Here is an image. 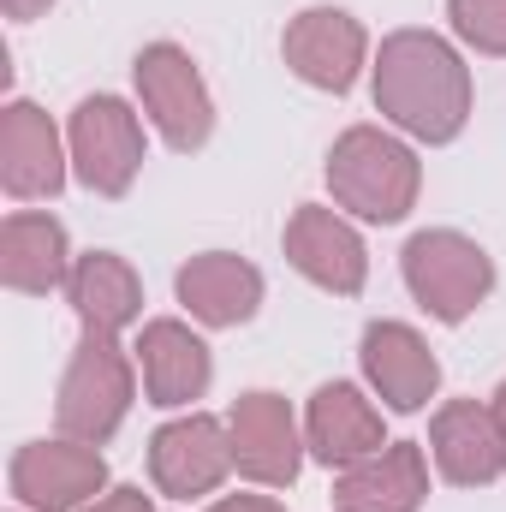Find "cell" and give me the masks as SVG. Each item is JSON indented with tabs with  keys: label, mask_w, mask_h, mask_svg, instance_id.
<instances>
[{
	"label": "cell",
	"mask_w": 506,
	"mask_h": 512,
	"mask_svg": "<svg viewBox=\"0 0 506 512\" xmlns=\"http://www.w3.org/2000/svg\"><path fill=\"white\" fill-rule=\"evenodd\" d=\"M72 245H66V227L42 209H12L0 221V280L6 292H24V298H48V292H66L72 280Z\"/></svg>",
	"instance_id": "cell-18"
},
{
	"label": "cell",
	"mask_w": 506,
	"mask_h": 512,
	"mask_svg": "<svg viewBox=\"0 0 506 512\" xmlns=\"http://www.w3.org/2000/svg\"><path fill=\"white\" fill-rule=\"evenodd\" d=\"M209 512H286L274 495H221Z\"/></svg>",
	"instance_id": "cell-23"
},
{
	"label": "cell",
	"mask_w": 506,
	"mask_h": 512,
	"mask_svg": "<svg viewBox=\"0 0 506 512\" xmlns=\"http://www.w3.org/2000/svg\"><path fill=\"white\" fill-rule=\"evenodd\" d=\"M304 447L328 471H346V465L381 453L387 429H381L376 399H364V387L352 382H322L310 393V411H304Z\"/></svg>",
	"instance_id": "cell-16"
},
{
	"label": "cell",
	"mask_w": 506,
	"mask_h": 512,
	"mask_svg": "<svg viewBox=\"0 0 506 512\" xmlns=\"http://www.w3.org/2000/svg\"><path fill=\"white\" fill-rule=\"evenodd\" d=\"M399 274H405V292L447 328L477 316L489 304V292H495V256L477 239L453 233V227L411 233L405 251H399Z\"/></svg>",
	"instance_id": "cell-4"
},
{
	"label": "cell",
	"mask_w": 506,
	"mask_h": 512,
	"mask_svg": "<svg viewBox=\"0 0 506 512\" xmlns=\"http://www.w3.org/2000/svg\"><path fill=\"white\" fill-rule=\"evenodd\" d=\"M429 501V459L417 441H387L381 453L334 471V512H417Z\"/></svg>",
	"instance_id": "cell-17"
},
{
	"label": "cell",
	"mask_w": 506,
	"mask_h": 512,
	"mask_svg": "<svg viewBox=\"0 0 506 512\" xmlns=\"http://www.w3.org/2000/svg\"><path fill=\"white\" fill-rule=\"evenodd\" d=\"M370 96L387 126L441 149L471 126V66L435 30H393L381 36L370 66Z\"/></svg>",
	"instance_id": "cell-1"
},
{
	"label": "cell",
	"mask_w": 506,
	"mask_h": 512,
	"mask_svg": "<svg viewBox=\"0 0 506 512\" xmlns=\"http://www.w3.org/2000/svg\"><path fill=\"white\" fill-rule=\"evenodd\" d=\"M72 173L96 197H126L143 173V120L120 96H84L66 120Z\"/></svg>",
	"instance_id": "cell-6"
},
{
	"label": "cell",
	"mask_w": 506,
	"mask_h": 512,
	"mask_svg": "<svg viewBox=\"0 0 506 512\" xmlns=\"http://www.w3.org/2000/svg\"><path fill=\"white\" fill-rule=\"evenodd\" d=\"M137 376H143V399L161 411H185L197 405L209 382H215V352L203 334H191V322L179 316H155L137 334Z\"/></svg>",
	"instance_id": "cell-14"
},
{
	"label": "cell",
	"mask_w": 506,
	"mask_h": 512,
	"mask_svg": "<svg viewBox=\"0 0 506 512\" xmlns=\"http://www.w3.org/2000/svg\"><path fill=\"white\" fill-rule=\"evenodd\" d=\"M108 495V459L90 441H24L12 453V501L24 512H84Z\"/></svg>",
	"instance_id": "cell-8"
},
{
	"label": "cell",
	"mask_w": 506,
	"mask_h": 512,
	"mask_svg": "<svg viewBox=\"0 0 506 512\" xmlns=\"http://www.w3.org/2000/svg\"><path fill=\"white\" fill-rule=\"evenodd\" d=\"M173 292L203 328H245L262 310V268L233 251H203L173 274Z\"/></svg>",
	"instance_id": "cell-19"
},
{
	"label": "cell",
	"mask_w": 506,
	"mask_h": 512,
	"mask_svg": "<svg viewBox=\"0 0 506 512\" xmlns=\"http://www.w3.org/2000/svg\"><path fill=\"white\" fill-rule=\"evenodd\" d=\"M54 0H0V12L12 18V24H30V18H42Z\"/></svg>",
	"instance_id": "cell-24"
},
{
	"label": "cell",
	"mask_w": 506,
	"mask_h": 512,
	"mask_svg": "<svg viewBox=\"0 0 506 512\" xmlns=\"http://www.w3.org/2000/svg\"><path fill=\"white\" fill-rule=\"evenodd\" d=\"M66 173H72V149H66L60 126L36 102L12 96L0 108V185H6V197L48 203L66 191Z\"/></svg>",
	"instance_id": "cell-12"
},
{
	"label": "cell",
	"mask_w": 506,
	"mask_h": 512,
	"mask_svg": "<svg viewBox=\"0 0 506 512\" xmlns=\"http://www.w3.org/2000/svg\"><path fill=\"white\" fill-rule=\"evenodd\" d=\"M364 382L376 387V399L387 411H423L441 387V358L429 352V340L411 322H370L364 346H358Z\"/></svg>",
	"instance_id": "cell-15"
},
{
	"label": "cell",
	"mask_w": 506,
	"mask_h": 512,
	"mask_svg": "<svg viewBox=\"0 0 506 512\" xmlns=\"http://www.w3.org/2000/svg\"><path fill=\"white\" fill-rule=\"evenodd\" d=\"M489 405H495V417H501V429H506V382L495 387V399H489Z\"/></svg>",
	"instance_id": "cell-25"
},
{
	"label": "cell",
	"mask_w": 506,
	"mask_h": 512,
	"mask_svg": "<svg viewBox=\"0 0 506 512\" xmlns=\"http://www.w3.org/2000/svg\"><path fill=\"white\" fill-rule=\"evenodd\" d=\"M328 191L340 209H352L358 221H376L393 227L417 209V191H423V161L405 137L381 126H352L334 137L328 149Z\"/></svg>",
	"instance_id": "cell-2"
},
{
	"label": "cell",
	"mask_w": 506,
	"mask_h": 512,
	"mask_svg": "<svg viewBox=\"0 0 506 512\" xmlns=\"http://www.w3.org/2000/svg\"><path fill=\"white\" fill-rule=\"evenodd\" d=\"M447 24L465 48L506 60V0H447Z\"/></svg>",
	"instance_id": "cell-21"
},
{
	"label": "cell",
	"mask_w": 506,
	"mask_h": 512,
	"mask_svg": "<svg viewBox=\"0 0 506 512\" xmlns=\"http://www.w3.org/2000/svg\"><path fill=\"white\" fill-rule=\"evenodd\" d=\"M280 60L298 84L322 96H346L370 66V30L346 6H304L298 18H286Z\"/></svg>",
	"instance_id": "cell-7"
},
{
	"label": "cell",
	"mask_w": 506,
	"mask_h": 512,
	"mask_svg": "<svg viewBox=\"0 0 506 512\" xmlns=\"http://www.w3.org/2000/svg\"><path fill=\"white\" fill-rule=\"evenodd\" d=\"M66 304L84 328H102V334H126L131 322L143 316V280L120 251H84L72 262V280H66Z\"/></svg>",
	"instance_id": "cell-20"
},
{
	"label": "cell",
	"mask_w": 506,
	"mask_h": 512,
	"mask_svg": "<svg viewBox=\"0 0 506 512\" xmlns=\"http://www.w3.org/2000/svg\"><path fill=\"white\" fill-rule=\"evenodd\" d=\"M227 435H233V471L256 483V489H292L298 471H304V435H298V417L280 393L251 387L233 399L227 411Z\"/></svg>",
	"instance_id": "cell-9"
},
{
	"label": "cell",
	"mask_w": 506,
	"mask_h": 512,
	"mask_svg": "<svg viewBox=\"0 0 506 512\" xmlns=\"http://www.w3.org/2000/svg\"><path fill=\"white\" fill-rule=\"evenodd\" d=\"M131 399H137V352L120 346V334L84 328V340L60 376V393H54L60 435L108 447L120 435V423L131 417Z\"/></svg>",
	"instance_id": "cell-3"
},
{
	"label": "cell",
	"mask_w": 506,
	"mask_h": 512,
	"mask_svg": "<svg viewBox=\"0 0 506 512\" xmlns=\"http://www.w3.org/2000/svg\"><path fill=\"white\" fill-rule=\"evenodd\" d=\"M149 477L167 501H203L233 477V435L209 411H185L149 435Z\"/></svg>",
	"instance_id": "cell-10"
},
{
	"label": "cell",
	"mask_w": 506,
	"mask_h": 512,
	"mask_svg": "<svg viewBox=\"0 0 506 512\" xmlns=\"http://www.w3.org/2000/svg\"><path fill=\"white\" fill-rule=\"evenodd\" d=\"M131 78H137V102H143L149 126L161 131V143H167L173 155H197V149L215 137V96H209L197 60H191L179 42H149V48H137Z\"/></svg>",
	"instance_id": "cell-5"
},
{
	"label": "cell",
	"mask_w": 506,
	"mask_h": 512,
	"mask_svg": "<svg viewBox=\"0 0 506 512\" xmlns=\"http://www.w3.org/2000/svg\"><path fill=\"white\" fill-rule=\"evenodd\" d=\"M84 512H155V501L143 489H108L102 501H90Z\"/></svg>",
	"instance_id": "cell-22"
},
{
	"label": "cell",
	"mask_w": 506,
	"mask_h": 512,
	"mask_svg": "<svg viewBox=\"0 0 506 512\" xmlns=\"http://www.w3.org/2000/svg\"><path fill=\"white\" fill-rule=\"evenodd\" d=\"M429 459L453 489H489L506 477V429L495 405L483 399H447L429 417Z\"/></svg>",
	"instance_id": "cell-13"
},
{
	"label": "cell",
	"mask_w": 506,
	"mask_h": 512,
	"mask_svg": "<svg viewBox=\"0 0 506 512\" xmlns=\"http://www.w3.org/2000/svg\"><path fill=\"white\" fill-rule=\"evenodd\" d=\"M18 512H24V507H18Z\"/></svg>",
	"instance_id": "cell-26"
},
{
	"label": "cell",
	"mask_w": 506,
	"mask_h": 512,
	"mask_svg": "<svg viewBox=\"0 0 506 512\" xmlns=\"http://www.w3.org/2000/svg\"><path fill=\"white\" fill-rule=\"evenodd\" d=\"M280 251H286V262L310 286H322L334 298H358L364 280H370L364 233L340 209H328V203H298L292 221H286V233H280Z\"/></svg>",
	"instance_id": "cell-11"
}]
</instances>
